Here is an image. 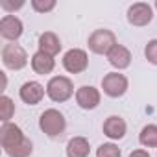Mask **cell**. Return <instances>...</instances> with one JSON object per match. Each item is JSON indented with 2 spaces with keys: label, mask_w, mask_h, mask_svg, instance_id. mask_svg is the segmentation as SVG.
<instances>
[{
  "label": "cell",
  "mask_w": 157,
  "mask_h": 157,
  "mask_svg": "<svg viewBox=\"0 0 157 157\" xmlns=\"http://www.w3.org/2000/svg\"><path fill=\"white\" fill-rule=\"evenodd\" d=\"M39 128L48 137H59L67 128V120L57 109H46L39 117Z\"/></svg>",
  "instance_id": "6da1fadb"
},
{
  "label": "cell",
  "mask_w": 157,
  "mask_h": 157,
  "mask_svg": "<svg viewBox=\"0 0 157 157\" xmlns=\"http://www.w3.org/2000/svg\"><path fill=\"white\" fill-rule=\"evenodd\" d=\"M74 94V83L67 76H54L46 83V96L52 102H67Z\"/></svg>",
  "instance_id": "7a4b0ae2"
},
{
  "label": "cell",
  "mask_w": 157,
  "mask_h": 157,
  "mask_svg": "<svg viewBox=\"0 0 157 157\" xmlns=\"http://www.w3.org/2000/svg\"><path fill=\"white\" fill-rule=\"evenodd\" d=\"M87 44H89V50L93 52V54H98V56H107L109 52H111V48L117 44V37H115V33L111 32V30H94L91 35H89V41H87Z\"/></svg>",
  "instance_id": "3957f363"
},
{
  "label": "cell",
  "mask_w": 157,
  "mask_h": 157,
  "mask_svg": "<svg viewBox=\"0 0 157 157\" xmlns=\"http://www.w3.org/2000/svg\"><path fill=\"white\" fill-rule=\"evenodd\" d=\"M2 63L10 70H22L28 65V54L21 44L10 43L2 48Z\"/></svg>",
  "instance_id": "277c9868"
},
{
  "label": "cell",
  "mask_w": 157,
  "mask_h": 157,
  "mask_svg": "<svg viewBox=\"0 0 157 157\" xmlns=\"http://www.w3.org/2000/svg\"><path fill=\"white\" fill-rule=\"evenodd\" d=\"M128 78L120 72H109L102 78V89L109 98H120L128 91Z\"/></svg>",
  "instance_id": "5b68a950"
},
{
  "label": "cell",
  "mask_w": 157,
  "mask_h": 157,
  "mask_svg": "<svg viewBox=\"0 0 157 157\" xmlns=\"http://www.w3.org/2000/svg\"><path fill=\"white\" fill-rule=\"evenodd\" d=\"M63 67L70 74H82L89 67V56L82 48H70L63 56Z\"/></svg>",
  "instance_id": "8992f818"
},
{
  "label": "cell",
  "mask_w": 157,
  "mask_h": 157,
  "mask_svg": "<svg viewBox=\"0 0 157 157\" xmlns=\"http://www.w3.org/2000/svg\"><path fill=\"white\" fill-rule=\"evenodd\" d=\"M126 17H128V22L131 26L142 28V26H148L153 21V8L148 2H135L128 8Z\"/></svg>",
  "instance_id": "52a82bcc"
},
{
  "label": "cell",
  "mask_w": 157,
  "mask_h": 157,
  "mask_svg": "<svg viewBox=\"0 0 157 157\" xmlns=\"http://www.w3.org/2000/svg\"><path fill=\"white\" fill-rule=\"evenodd\" d=\"M24 32V26H22V21L15 15H4L0 19V35L6 41H11L15 43L17 39H21Z\"/></svg>",
  "instance_id": "ba28073f"
},
{
  "label": "cell",
  "mask_w": 157,
  "mask_h": 157,
  "mask_svg": "<svg viewBox=\"0 0 157 157\" xmlns=\"http://www.w3.org/2000/svg\"><path fill=\"white\" fill-rule=\"evenodd\" d=\"M100 100H102V94L96 87L93 85H83L76 91V102L82 109L85 111H93L100 105Z\"/></svg>",
  "instance_id": "9c48e42d"
},
{
  "label": "cell",
  "mask_w": 157,
  "mask_h": 157,
  "mask_svg": "<svg viewBox=\"0 0 157 157\" xmlns=\"http://www.w3.org/2000/svg\"><path fill=\"white\" fill-rule=\"evenodd\" d=\"M24 139H26V137H24L22 129H21L17 124L8 122V124H2V126H0V144H2L4 150L21 144Z\"/></svg>",
  "instance_id": "30bf717a"
},
{
  "label": "cell",
  "mask_w": 157,
  "mask_h": 157,
  "mask_svg": "<svg viewBox=\"0 0 157 157\" xmlns=\"http://www.w3.org/2000/svg\"><path fill=\"white\" fill-rule=\"evenodd\" d=\"M46 89L39 83V82H26L22 83V87L19 89V96L24 104L28 105H37L43 98H44Z\"/></svg>",
  "instance_id": "8fae6325"
},
{
  "label": "cell",
  "mask_w": 157,
  "mask_h": 157,
  "mask_svg": "<svg viewBox=\"0 0 157 157\" xmlns=\"http://www.w3.org/2000/svg\"><path fill=\"white\" fill-rule=\"evenodd\" d=\"M102 129H104V135L109 137L111 140H120V139L126 137L128 126H126V120H124L122 117H118V115H111V117L105 118Z\"/></svg>",
  "instance_id": "7c38bea8"
},
{
  "label": "cell",
  "mask_w": 157,
  "mask_h": 157,
  "mask_svg": "<svg viewBox=\"0 0 157 157\" xmlns=\"http://www.w3.org/2000/svg\"><path fill=\"white\" fill-rule=\"evenodd\" d=\"M107 59H109V63L117 68V70H124V68H128L129 65H131V52L124 46V44H115L113 48H111V52L107 54Z\"/></svg>",
  "instance_id": "4fadbf2b"
},
{
  "label": "cell",
  "mask_w": 157,
  "mask_h": 157,
  "mask_svg": "<svg viewBox=\"0 0 157 157\" xmlns=\"http://www.w3.org/2000/svg\"><path fill=\"white\" fill-rule=\"evenodd\" d=\"M54 67H56V59H54L52 56L41 52V50H37V52L32 56V68H33L35 74H41V76L50 74V72L54 70Z\"/></svg>",
  "instance_id": "5bb4252c"
},
{
  "label": "cell",
  "mask_w": 157,
  "mask_h": 157,
  "mask_svg": "<svg viewBox=\"0 0 157 157\" xmlns=\"http://www.w3.org/2000/svg\"><path fill=\"white\" fill-rule=\"evenodd\" d=\"M61 46H63V44H61L59 37H57L54 32H44V33L39 35V50H41V52H44V54L56 57V56L61 52Z\"/></svg>",
  "instance_id": "9a60e30c"
},
{
  "label": "cell",
  "mask_w": 157,
  "mask_h": 157,
  "mask_svg": "<svg viewBox=\"0 0 157 157\" xmlns=\"http://www.w3.org/2000/svg\"><path fill=\"white\" fill-rule=\"evenodd\" d=\"M91 144L85 137H72L67 144V157H89Z\"/></svg>",
  "instance_id": "2e32d148"
},
{
  "label": "cell",
  "mask_w": 157,
  "mask_h": 157,
  "mask_svg": "<svg viewBox=\"0 0 157 157\" xmlns=\"http://www.w3.org/2000/svg\"><path fill=\"white\" fill-rule=\"evenodd\" d=\"M139 142L144 148H157V124H148L139 133Z\"/></svg>",
  "instance_id": "e0dca14e"
},
{
  "label": "cell",
  "mask_w": 157,
  "mask_h": 157,
  "mask_svg": "<svg viewBox=\"0 0 157 157\" xmlns=\"http://www.w3.org/2000/svg\"><path fill=\"white\" fill-rule=\"evenodd\" d=\"M4 151H6L8 157H30L32 151H33V144H32L30 139H24L21 144H17V146H13V148H8V150H4Z\"/></svg>",
  "instance_id": "ac0fdd59"
},
{
  "label": "cell",
  "mask_w": 157,
  "mask_h": 157,
  "mask_svg": "<svg viewBox=\"0 0 157 157\" xmlns=\"http://www.w3.org/2000/svg\"><path fill=\"white\" fill-rule=\"evenodd\" d=\"M13 115H15V104H13V100L10 96L4 94L0 98V118H2V124L11 122Z\"/></svg>",
  "instance_id": "d6986e66"
},
{
  "label": "cell",
  "mask_w": 157,
  "mask_h": 157,
  "mask_svg": "<svg viewBox=\"0 0 157 157\" xmlns=\"http://www.w3.org/2000/svg\"><path fill=\"white\" fill-rule=\"evenodd\" d=\"M96 157H122V151L117 144L113 142H104L96 150Z\"/></svg>",
  "instance_id": "ffe728a7"
},
{
  "label": "cell",
  "mask_w": 157,
  "mask_h": 157,
  "mask_svg": "<svg viewBox=\"0 0 157 157\" xmlns=\"http://www.w3.org/2000/svg\"><path fill=\"white\" fill-rule=\"evenodd\" d=\"M32 8L37 13H48L56 8V0H32Z\"/></svg>",
  "instance_id": "44dd1931"
},
{
  "label": "cell",
  "mask_w": 157,
  "mask_h": 157,
  "mask_svg": "<svg viewBox=\"0 0 157 157\" xmlns=\"http://www.w3.org/2000/svg\"><path fill=\"white\" fill-rule=\"evenodd\" d=\"M144 56L151 65H157V39L148 41V44L144 46Z\"/></svg>",
  "instance_id": "7402d4cb"
},
{
  "label": "cell",
  "mask_w": 157,
  "mask_h": 157,
  "mask_svg": "<svg viewBox=\"0 0 157 157\" xmlns=\"http://www.w3.org/2000/svg\"><path fill=\"white\" fill-rule=\"evenodd\" d=\"M24 6V0H17V2H10V0H2L0 2V8L4 11H8V15H13L17 10H21Z\"/></svg>",
  "instance_id": "603a6c76"
},
{
  "label": "cell",
  "mask_w": 157,
  "mask_h": 157,
  "mask_svg": "<svg viewBox=\"0 0 157 157\" xmlns=\"http://www.w3.org/2000/svg\"><path fill=\"white\" fill-rule=\"evenodd\" d=\"M129 157H150V153L146 150H135V151L129 153Z\"/></svg>",
  "instance_id": "cb8c5ba5"
},
{
  "label": "cell",
  "mask_w": 157,
  "mask_h": 157,
  "mask_svg": "<svg viewBox=\"0 0 157 157\" xmlns=\"http://www.w3.org/2000/svg\"><path fill=\"white\" fill-rule=\"evenodd\" d=\"M153 8H155V10H157V0H155V4H153Z\"/></svg>",
  "instance_id": "d4e9b609"
}]
</instances>
